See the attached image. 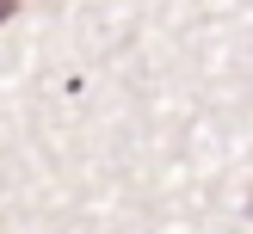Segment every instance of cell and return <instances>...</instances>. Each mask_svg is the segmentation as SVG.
<instances>
[{
  "mask_svg": "<svg viewBox=\"0 0 253 234\" xmlns=\"http://www.w3.org/2000/svg\"><path fill=\"white\" fill-rule=\"evenodd\" d=\"M6 19H19V0H0V25Z\"/></svg>",
  "mask_w": 253,
  "mask_h": 234,
  "instance_id": "6da1fadb",
  "label": "cell"
}]
</instances>
